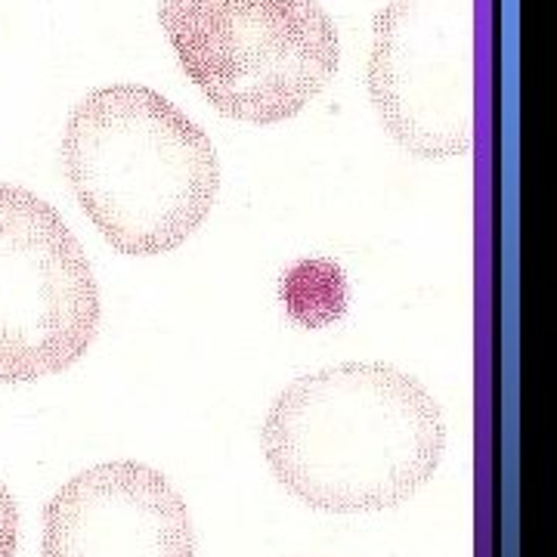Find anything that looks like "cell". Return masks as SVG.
<instances>
[{"label": "cell", "instance_id": "6da1fadb", "mask_svg": "<svg viewBox=\"0 0 557 557\" xmlns=\"http://www.w3.org/2000/svg\"><path fill=\"white\" fill-rule=\"evenodd\" d=\"M276 480L332 515L397 508L428 486L446 421L424 384L387 362H344L288 384L260 431Z\"/></svg>", "mask_w": 557, "mask_h": 557}, {"label": "cell", "instance_id": "7a4b0ae2", "mask_svg": "<svg viewBox=\"0 0 557 557\" xmlns=\"http://www.w3.org/2000/svg\"><path fill=\"white\" fill-rule=\"evenodd\" d=\"M62 164L81 211L127 258L180 248L211 214L220 189L211 137L143 84L90 90L69 115Z\"/></svg>", "mask_w": 557, "mask_h": 557}, {"label": "cell", "instance_id": "3957f363", "mask_svg": "<svg viewBox=\"0 0 557 557\" xmlns=\"http://www.w3.org/2000/svg\"><path fill=\"white\" fill-rule=\"evenodd\" d=\"M159 22L186 78L226 119H295L338 72V32L319 0H161Z\"/></svg>", "mask_w": 557, "mask_h": 557}, {"label": "cell", "instance_id": "277c9868", "mask_svg": "<svg viewBox=\"0 0 557 557\" xmlns=\"http://www.w3.org/2000/svg\"><path fill=\"white\" fill-rule=\"evenodd\" d=\"M100 329V288L62 214L0 183V384L72 369Z\"/></svg>", "mask_w": 557, "mask_h": 557}, {"label": "cell", "instance_id": "5b68a950", "mask_svg": "<svg viewBox=\"0 0 557 557\" xmlns=\"http://www.w3.org/2000/svg\"><path fill=\"white\" fill-rule=\"evenodd\" d=\"M369 97L409 156H465L474 143V0H391L375 16Z\"/></svg>", "mask_w": 557, "mask_h": 557}, {"label": "cell", "instance_id": "8992f818", "mask_svg": "<svg viewBox=\"0 0 557 557\" xmlns=\"http://www.w3.org/2000/svg\"><path fill=\"white\" fill-rule=\"evenodd\" d=\"M44 557H196V536L186 502L161 471L106 461L47 502Z\"/></svg>", "mask_w": 557, "mask_h": 557}, {"label": "cell", "instance_id": "52a82bcc", "mask_svg": "<svg viewBox=\"0 0 557 557\" xmlns=\"http://www.w3.org/2000/svg\"><path fill=\"white\" fill-rule=\"evenodd\" d=\"M20 545V511L13 493L0 483V557H16Z\"/></svg>", "mask_w": 557, "mask_h": 557}]
</instances>
